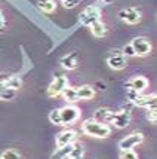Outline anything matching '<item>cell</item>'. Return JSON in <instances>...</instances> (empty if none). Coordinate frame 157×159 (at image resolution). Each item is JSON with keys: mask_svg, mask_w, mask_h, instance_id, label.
<instances>
[{"mask_svg": "<svg viewBox=\"0 0 157 159\" xmlns=\"http://www.w3.org/2000/svg\"><path fill=\"white\" fill-rule=\"evenodd\" d=\"M82 129L86 135L95 137V139H107L111 134V126L108 124L96 122L95 119H86L82 124Z\"/></svg>", "mask_w": 157, "mask_h": 159, "instance_id": "1", "label": "cell"}, {"mask_svg": "<svg viewBox=\"0 0 157 159\" xmlns=\"http://www.w3.org/2000/svg\"><path fill=\"white\" fill-rule=\"evenodd\" d=\"M128 98H129L132 103L138 106V107H145V109H156V94H151V95H141L139 92L128 89Z\"/></svg>", "mask_w": 157, "mask_h": 159, "instance_id": "2", "label": "cell"}, {"mask_svg": "<svg viewBox=\"0 0 157 159\" xmlns=\"http://www.w3.org/2000/svg\"><path fill=\"white\" fill-rule=\"evenodd\" d=\"M59 113H61V125H65V126L74 125L82 116V110L73 104H68V106L59 109Z\"/></svg>", "mask_w": 157, "mask_h": 159, "instance_id": "3", "label": "cell"}, {"mask_svg": "<svg viewBox=\"0 0 157 159\" xmlns=\"http://www.w3.org/2000/svg\"><path fill=\"white\" fill-rule=\"evenodd\" d=\"M79 21H80L82 25L90 27L96 21H101V9L98 6H88L79 15Z\"/></svg>", "mask_w": 157, "mask_h": 159, "instance_id": "4", "label": "cell"}, {"mask_svg": "<svg viewBox=\"0 0 157 159\" xmlns=\"http://www.w3.org/2000/svg\"><path fill=\"white\" fill-rule=\"evenodd\" d=\"M144 140L142 132H132L129 135H126L124 139L120 140L119 147L120 150H133V147H137L138 144H141Z\"/></svg>", "mask_w": 157, "mask_h": 159, "instance_id": "5", "label": "cell"}, {"mask_svg": "<svg viewBox=\"0 0 157 159\" xmlns=\"http://www.w3.org/2000/svg\"><path fill=\"white\" fill-rule=\"evenodd\" d=\"M67 86H68V79H67V77L65 76H56L54 80L50 82V85H49L48 95L49 97H59Z\"/></svg>", "mask_w": 157, "mask_h": 159, "instance_id": "6", "label": "cell"}, {"mask_svg": "<svg viewBox=\"0 0 157 159\" xmlns=\"http://www.w3.org/2000/svg\"><path fill=\"white\" fill-rule=\"evenodd\" d=\"M130 46L135 51V55L145 57L151 52V42L147 37H135L130 42Z\"/></svg>", "mask_w": 157, "mask_h": 159, "instance_id": "7", "label": "cell"}, {"mask_svg": "<svg viewBox=\"0 0 157 159\" xmlns=\"http://www.w3.org/2000/svg\"><path fill=\"white\" fill-rule=\"evenodd\" d=\"M130 119H132L130 110H122V111H117V113L113 115L110 124H113L116 128L122 129V128H126V126L130 124Z\"/></svg>", "mask_w": 157, "mask_h": 159, "instance_id": "8", "label": "cell"}, {"mask_svg": "<svg viewBox=\"0 0 157 159\" xmlns=\"http://www.w3.org/2000/svg\"><path fill=\"white\" fill-rule=\"evenodd\" d=\"M119 18L128 24H138L141 21V12L137 7H126L119 12Z\"/></svg>", "mask_w": 157, "mask_h": 159, "instance_id": "9", "label": "cell"}, {"mask_svg": "<svg viewBox=\"0 0 157 159\" xmlns=\"http://www.w3.org/2000/svg\"><path fill=\"white\" fill-rule=\"evenodd\" d=\"M114 52L116 54H113V55H110L107 58V64H108L110 69L113 70H123L128 66V60H126L124 55L119 54V51H114Z\"/></svg>", "mask_w": 157, "mask_h": 159, "instance_id": "10", "label": "cell"}, {"mask_svg": "<svg viewBox=\"0 0 157 159\" xmlns=\"http://www.w3.org/2000/svg\"><path fill=\"white\" fill-rule=\"evenodd\" d=\"M76 131L74 129H64L56 135V147H64V146L73 144L76 140Z\"/></svg>", "mask_w": 157, "mask_h": 159, "instance_id": "11", "label": "cell"}, {"mask_svg": "<svg viewBox=\"0 0 157 159\" xmlns=\"http://www.w3.org/2000/svg\"><path fill=\"white\" fill-rule=\"evenodd\" d=\"M126 86H128V89L135 91V92H139V94H141V92L148 86V80H147V77H144V76H135L126 83Z\"/></svg>", "mask_w": 157, "mask_h": 159, "instance_id": "12", "label": "cell"}, {"mask_svg": "<svg viewBox=\"0 0 157 159\" xmlns=\"http://www.w3.org/2000/svg\"><path fill=\"white\" fill-rule=\"evenodd\" d=\"M61 66L67 70H76L79 67V54L77 52H71L68 55L62 57L61 58Z\"/></svg>", "mask_w": 157, "mask_h": 159, "instance_id": "13", "label": "cell"}, {"mask_svg": "<svg viewBox=\"0 0 157 159\" xmlns=\"http://www.w3.org/2000/svg\"><path fill=\"white\" fill-rule=\"evenodd\" d=\"M113 115H114V111H111L110 109L102 107V109H98V110L95 111V116H94V119H95L96 122L110 124V122H111V118H113Z\"/></svg>", "mask_w": 157, "mask_h": 159, "instance_id": "14", "label": "cell"}, {"mask_svg": "<svg viewBox=\"0 0 157 159\" xmlns=\"http://www.w3.org/2000/svg\"><path fill=\"white\" fill-rule=\"evenodd\" d=\"M77 89V97L79 100H90L95 95V89L90 86V85H83L80 88H76Z\"/></svg>", "mask_w": 157, "mask_h": 159, "instance_id": "15", "label": "cell"}, {"mask_svg": "<svg viewBox=\"0 0 157 159\" xmlns=\"http://www.w3.org/2000/svg\"><path fill=\"white\" fill-rule=\"evenodd\" d=\"M90 33L95 37H104L107 34V25L104 24L102 21H96L95 24L90 25Z\"/></svg>", "mask_w": 157, "mask_h": 159, "instance_id": "16", "label": "cell"}, {"mask_svg": "<svg viewBox=\"0 0 157 159\" xmlns=\"http://www.w3.org/2000/svg\"><path fill=\"white\" fill-rule=\"evenodd\" d=\"M67 159H85V147L80 143H73V149Z\"/></svg>", "mask_w": 157, "mask_h": 159, "instance_id": "17", "label": "cell"}, {"mask_svg": "<svg viewBox=\"0 0 157 159\" xmlns=\"http://www.w3.org/2000/svg\"><path fill=\"white\" fill-rule=\"evenodd\" d=\"M37 6H39V9H40L41 12L52 14L55 9H56V3H55L54 0H39L37 2Z\"/></svg>", "mask_w": 157, "mask_h": 159, "instance_id": "18", "label": "cell"}, {"mask_svg": "<svg viewBox=\"0 0 157 159\" xmlns=\"http://www.w3.org/2000/svg\"><path fill=\"white\" fill-rule=\"evenodd\" d=\"M71 149H73V144L64 146V147H58V149L52 153L50 159H67L68 158V155H70V152H71Z\"/></svg>", "mask_w": 157, "mask_h": 159, "instance_id": "19", "label": "cell"}, {"mask_svg": "<svg viewBox=\"0 0 157 159\" xmlns=\"http://www.w3.org/2000/svg\"><path fill=\"white\" fill-rule=\"evenodd\" d=\"M61 95L64 97L65 101H68V103H71V104L76 103V101H79V97H77V89H76V88H71V86H67Z\"/></svg>", "mask_w": 157, "mask_h": 159, "instance_id": "20", "label": "cell"}, {"mask_svg": "<svg viewBox=\"0 0 157 159\" xmlns=\"http://www.w3.org/2000/svg\"><path fill=\"white\" fill-rule=\"evenodd\" d=\"M16 92L18 91L6 88V86H0V100L2 101H11V100H14L16 97Z\"/></svg>", "mask_w": 157, "mask_h": 159, "instance_id": "21", "label": "cell"}, {"mask_svg": "<svg viewBox=\"0 0 157 159\" xmlns=\"http://www.w3.org/2000/svg\"><path fill=\"white\" fill-rule=\"evenodd\" d=\"M2 86H6V88H11V89H15L18 91L22 86V80H21L18 76H11L7 79V82L5 85H2Z\"/></svg>", "mask_w": 157, "mask_h": 159, "instance_id": "22", "label": "cell"}, {"mask_svg": "<svg viewBox=\"0 0 157 159\" xmlns=\"http://www.w3.org/2000/svg\"><path fill=\"white\" fill-rule=\"evenodd\" d=\"M49 120L54 125H61V113H59L58 109H55V110L49 113Z\"/></svg>", "mask_w": 157, "mask_h": 159, "instance_id": "23", "label": "cell"}, {"mask_svg": "<svg viewBox=\"0 0 157 159\" xmlns=\"http://www.w3.org/2000/svg\"><path fill=\"white\" fill-rule=\"evenodd\" d=\"M0 158H2V159H22V156H21L16 150L9 149V150H5V152H3V155H2Z\"/></svg>", "mask_w": 157, "mask_h": 159, "instance_id": "24", "label": "cell"}, {"mask_svg": "<svg viewBox=\"0 0 157 159\" xmlns=\"http://www.w3.org/2000/svg\"><path fill=\"white\" fill-rule=\"evenodd\" d=\"M120 159H138V155L133 150H122Z\"/></svg>", "mask_w": 157, "mask_h": 159, "instance_id": "25", "label": "cell"}, {"mask_svg": "<svg viewBox=\"0 0 157 159\" xmlns=\"http://www.w3.org/2000/svg\"><path fill=\"white\" fill-rule=\"evenodd\" d=\"M122 55H124L126 58H128V57H137V55H135V51H133V48L130 46V43H129V45H126V46H123Z\"/></svg>", "mask_w": 157, "mask_h": 159, "instance_id": "26", "label": "cell"}, {"mask_svg": "<svg viewBox=\"0 0 157 159\" xmlns=\"http://www.w3.org/2000/svg\"><path fill=\"white\" fill-rule=\"evenodd\" d=\"M147 119L150 120L151 124H156V122H157V110H156V109H148Z\"/></svg>", "mask_w": 157, "mask_h": 159, "instance_id": "27", "label": "cell"}, {"mask_svg": "<svg viewBox=\"0 0 157 159\" xmlns=\"http://www.w3.org/2000/svg\"><path fill=\"white\" fill-rule=\"evenodd\" d=\"M79 2H80V0H64L62 5H64L65 9H73V7H76L79 5Z\"/></svg>", "mask_w": 157, "mask_h": 159, "instance_id": "28", "label": "cell"}, {"mask_svg": "<svg viewBox=\"0 0 157 159\" xmlns=\"http://www.w3.org/2000/svg\"><path fill=\"white\" fill-rule=\"evenodd\" d=\"M11 77V75H7V73H0V86L2 85H5L7 82V79Z\"/></svg>", "mask_w": 157, "mask_h": 159, "instance_id": "29", "label": "cell"}, {"mask_svg": "<svg viewBox=\"0 0 157 159\" xmlns=\"http://www.w3.org/2000/svg\"><path fill=\"white\" fill-rule=\"evenodd\" d=\"M3 27H5V18H3V14L0 11V31L3 30Z\"/></svg>", "mask_w": 157, "mask_h": 159, "instance_id": "30", "label": "cell"}, {"mask_svg": "<svg viewBox=\"0 0 157 159\" xmlns=\"http://www.w3.org/2000/svg\"><path fill=\"white\" fill-rule=\"evenodd\" d=\"M61 2H64V0H61Z\"/></svg>", "mask_w": 157, "mask_h": 159, "instance_id": "31", "label": "cell"}, {"mask_svg": "<svg viewBox=\"0 0 157 159\" xmlns=\"http://www.w3.org/2000/svg\"><path fill=\"white\" fill-rule=\"evenodd\" d=\"M0 159H2V158H0Z\"/></svg>", "mask_w": 157, "mask_h": 159, "instance_id": "32", "label": "cell"}]
</instances>
